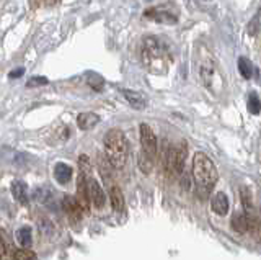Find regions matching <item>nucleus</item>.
<instances>
[{
	"label": "nucleus",
	"mask_w": 261,
	"mask_h": 260,
	"mask_svg": "<svg viewBox=\"0 0 261 260\" xmlns=\"http://www.w3.org/2000/svg\"><path fill=\"white\" fill-rule=\"evenodd\" d=\"M12 195L20 203H24V201H27V185H24L23 182H20V180L13 182L12 183Z\"/></svg>",
	"instance_id": "obj_20"
},
{
	"label": "nucleus",
	"mask_w": 261,
	"mask_h": 260,
	"mask_svg": "<svg viewBox=\"0 0 261 260\" xmlns=\"http://www.w3.org/2000/svg\"><path fill=\"white\" fill-rule=\"evenodd\" d=\"M47 84V79L46 77H31L30 80H28V84H27V87H38V85H46Z\"/></svg>",
	"instance_id": "obj_24"
},
{
	"label": "nucleus",
	"mask_w": 261,
	"mask_h": 260,
	"mask_svg": "<svg viewBox=\"0 0 261 260\" xmlns=\"http://www.w3.org/2000/svg\"><path fill=\"white\" fill-rule=\"evenodd\" d=\"M232 227H233V231L240 232V234L247 232L248 231V215L242 213V211L235 213L232 216Z\"/></svg>",
	"instance_id": "obj_14"
},
{
	"label": "nucleus",
	"mask_w": 261,
	"mask_h": 260,
	"mask_svg": "<svg viewBox=\"0 0 261 260\" xmlns=\"http://www.w3.org/2000/svg\"><path fill=\"white\" fill-rule=\"evenodd\" d=\"M144 17L157 23H163V25H175L179 17V10L175 4H163V5L145 10Z\"/></svg>",
	"instance_id": "obj_4"
},
{
	"label": "nucleus",
	"mask_w": 261,
	"mask_h": 260,
	"mask_svg": "<svg viewBox=\"0 0 261 260\" xmlns=\"http://www.w3.org/2000/svg\"><path fill=\"white\" fill-rule=\"evenodd\" d=\"M240 198H242V205L245 209V215H253V200H251V192L247 186H240Z\"/></svg>",
	"instance_id": "obj_18"
},
{
	"label": "nucleus",
	"mask_w": 261,
	"mask_h": 260,
	"mask_svg": "<svg viewBox=\"0 0 261 260\" xmlns=\"http://www.w3.org/2000/svg\"><path fill=\"white\" fill-rule=\"evenodd\" d=\"M239 70L243 79H250L253 76V66H251V61L247 58H240L239 59Z\"/></svg>",
	"instance_id": "obj_21"
},
{
	"label": "nucleus",
	"mask_w": 261,
	"mask_h": 260,
	"mask_svg": "<svg viewBox=\"0 0 261 260\" xmlns=\"http://www.w3.org/2000/svg\"><path fill=\"white\" fill-rule=\"evenodd\" d=\"M211 205H212V209H214V213L219 216L227 215L228 208H230V203H228V198L225 193H216L214 198L211 201Z\"/></svg>",
	"instance_id": "obj_9"
},
{
	"label": "nucleus",
	"mask_w": 261,
	"mask_h": 260,
	"mask_svg": "<svg viewBox=\"0 0 261 260\" xmlns=\"http://www.w3.org/2000/svg\"><path fill=\"white\" fill-rule=\"evenodd\" d=\"M16 241L18 244L23 247V249H30L31 244H33V239H31V229L30 227H20L18 231H16Z\"/></svg>",
	"instance_id": "obj_17"
},
{
	"label": "nucleus",
	"mask_w": 261,
	"mask_h": 260,
	"mask_svg": "<svg viewBox=\"0 0 261 260\" xmlns=\"http://www.w3.org/2000/svg\"><path fill=\"white\" fill-rule=\"evenodd\" d=\"M193 175L199 186L206 190H212L214 185L217 183V169L206 154L204 152H196L193 157Z\"/></svg>",
	"instance_id": "obj_3"
},
{
	"label": "nucleus",
	"mask_w": 261,
	"mask_h": 260,
	"mask_svg": "<svg viewBox=\"0 0 261 260\" xmlns=\"http://www.w3.org/2000/svg\"><path fill=\"white\" fill-rule=\"evenodd\" d=\"M54 177L59 183H62V185L67 183L72 177V169L69 166L62 164V162H59V164H56V167H54Z\"/></svg>",
	"instance_id": "obj_15"
},
{
	"label": "nucleus",
	"mask_w": 261,
	"mask_h": 260,
	"mask_svg": "<svg viewBox=\"0 0 261 260\" xmlns=\"http://www.w3.org/2000/svg\"><path fill=\"white\" fill-rule=\"evenodd\" d=\"M87 195H88V200H90V205H93L95 208H103L105 206V192L100 186L95 178H87Z\"/></svg>",
	"instance_id": "obj_6"
},
{
	"label": "nucleus",
	"mask_w": 261,
	"mask_h": 260,
	"mask_svg": "<svg viewBox=\"0 0 261 260\" xmlns=\"http://www.w3.org/2000/svg\"><path fill=\"white\" fill-rule=\"evenodd\" d=\"M15 250L5 231H0V260H13Z\"/></svg>",
	"instance_id": "obj_12"
},
{
	"label": "nucleus",
	"mask_w": 261,
	"mask_h": 260,
	"mask_svg": "<svg viewBox=\"0 0 261 260\" xmlns=\"http://www.w3.org/2000/svg\"><path fill=\"white\" fill-rule=\"evenodd\" d=\"M258 21H259V15L256 13L255 18H253V21L250 23V27H248L250 35H256V31H258Z\"/></svg>",
	"instance_id": "obj_25"
},
{
	"label": "nucleus",
	"mask_w": 261,
	"mask_h": 260,
	"mask_svg": "<svg viewBox=\"0 0 261 260\" xmlns=\"http://www.w3.org/2000/svg\"><path fill=\"white\" fill-rule=\"evenodd\" d=\"M105 152L108 164L114 169H121L126 166L129 146L124 133L121 129H110L105 136Z\"/></svg>",
	"instance_id": "obj_2"
},
{
	"label": "nucleus",
	"mask_w": 261,
	"mask_h": 260,
	"mask_svg": "<svg viewBox=\"0 0 261 260\" xmlns=\"http://www.w3.org/2000/svg\"><path fill=\"white\" fill-rule=\"evenodd\" d=\"M13 260H36V254L28 249H20V250H15Z\"/></svg>",
	"instance_id": "obj_22"
},
{
	"label": "nucleus",
	"mask_w": 261,
	"mask_h": 260,
	"mask_svg": "<svg viewBox=\"0 0 261 260\" xmlns=\"http://www.w3.org/2000/svg\"><path fill=\"white\" fill-rule=\"evenodd\" d=\"M153 164H155V160H153V157L149 156V154H145L144 151L139 154V169H141L144 174H150L153 169Z\"/></svg>",
	"instance_id": "obj_19"
},
{
	"label": "nucleus",
	"mask_w": 261,
	"mask_h": 260,
	"mask_svg": "<svg viewBox=\"0 0 261 260\" xmlns=\"http://www.w3.org/2000/svg\"><path fill=\"white\" fill-rule=\"evenodd\" d=\"M98 123H100V116L96 115V113H80V115L77 116V125L80 129H84V131H87V129H92L93 126H96Z\"/></svg>",
	"instance_id": "obj_11"
},
{
	"label": "nucleus",
	"mask_w": 261,
	"mask_h": 260,
	"mask_svg": "<svg viewBox=\"0 0 261 260\" xmlns=\"http://www.w3.org/2000/svg\"><path fill=\"white\" fill-rule=\"evenodd\" d=\"M122 95H124V99L129 102V105L136 110H142L147 107V99L139 92H134V90H122Z\"/></svg>",
	"instance_id": "obj_13"
},
{
	"label": "nucleus",
	"mask_w": 261,
	"mask_h": 260,
	"mask_svg": "<svg viewBox=\"0 0 261 260\" xmlns=\"http://www.w3.org/2000/svg\"><path fill=\"white\" fill-rule=\"evenodd\" d=\"M248 110H250V113H253V115H258L259 113V99L255 92L250 93V97H248Z\"/></svg>",
	"instance_id": "obj_23"
},
{
	"label": "nucleus",
	"mask_w": 261,
	"mask_h": 260,
	"mask_svg": "<svg viewBox=\"0 0 261 260\" xmlns=\"http://www.w3.org/2000/svg\"><path fill=\"white\" fill-rule=\"evenodd\" d=\"M186 156H188L186 143H179L178 148H175V174H176V175H183V172H185Z\"/></svg>",
	"instance_id": "obj_10"
},
{
	"label": "nucleus",
	"mask_w": 261,
	"mask_h": 260,
	"mask_svg": "<svg viewBox=\"0 0 261 260\" xmlns=\"http://www.w3.org/2000/svg\"><path fill=\"white\" fill-rule=\"evenodd\" d=\"M23 72H24V69H23V67L16 69V70H12V72H10V77H12V79H18L20 76H23Z\"/></svg>",
	"instance_id": "obj_26"
},
{
	"label": "nucleus",
	"mask_w": 261,
	"mask_h": 260,
	"mask_svg": "<svg viewBox=\"0 0 261 260\" xmlns=\"http://www.w3.org/2000/svg\"><path fill=\"white\" fill-rule=\"evenodd\" d=\"M147 2H150V0H147Z\"/></svg>",
	"instance_id": "obj_27"
},
{
	"label": "nucleus",
	"mask_w": 261,
	"mask_h": 260,
	"mask_svg": "<svg viewBox=\"0 0 261 260\" xmlns=\"http://www.w3.org/2000/svg\"><path fill=\"white\" fill-rule=\"evenodd\" d=\"M139 131H141V146H142V151L145 154H149L150 157L155 159V156H157V151H159L157 136H155V133L152 131V128L149 125H145V123L141 125Z\"/></svg>",
	"instance_id": "obj_5"
},
{
	"label": "nucleus",
	"mask_w": 261,
	"mask_h": 260,
	"mask_svg": "<svg viewBox=\"0 0 261 260\" xmlns=\"http://www.w3.org/2000/svg\"><path fill=\"white\" fill-rule=\"evenodd\" d=\"M171 56L167 44L157 36H147L142 43V62L144 67L152 74H165Z\"/></svg>",
	"instance_id": "obj_1"
},
{
	"label": "nucleus",
	"mask_w": 261,
	"mask_h": 260,
	"mask_svg": "<svg viewBox=\"0 0 261 260\" xmlns=\"http://www.w3.org/2000/svg\"><path fill=\"white\" fill-rule=\"evenodd\" d=\"M62 208H64V211L67 213V216L72 219L73 223H77L79 219L82 218V208L77 203L75 197H65L64 201H62Z\"/></svg>",
	"instance_id": "obj_8"
},
{
	"label": "nucleus",
	"mask_w": 261,
	"mask_h": 260,
	"mask_svg": "<svg viewBox=\"0 0 261 260\" xmlns=\"http://www.w3.org/2000/svg\"><path fill=\"white\" fill-rule=\"evenodd\" d=\"M110 198H111L113 209L118 211V213H121V211L124 209V198H122V192L118 188V186H111Z\"/></svg>",
	"instance_id": "obj_16"
},
{
	"label": "nucleus",
	"mask_w": 261,
	"mask_h": 260,
	"mask_svg": "<svg viewBox=\"0 0 261 260\" xmlns=\"http://www.w3.org/2000/svg\"><path fill=\"white\" fill-rule=\"evenodd\" d=\"M162 166L163 170L170 175L175 174V148H171L168 141H163V148H162Z\"/></svg>",
	"instance_id": "obj_7"
}]
</instances>
